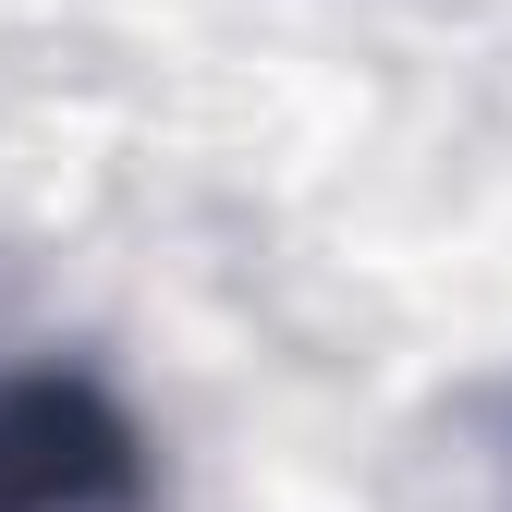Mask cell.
Instances as JSON below:
<instances>
[{
  "label": "cell",
  "instance_id": "obj_1",
  "mask_svg": "<svg viewBox=\"0 0 512 512\" xmlns=\"http://www.w3.org/2000/svg\"><path fill=\"white\" fill-rule=\"evenodd\" d=\"M0 512H159V452L98 366L0 378Z\"/></svg>",
  "mask_w": 512,
  "mask_h": 512
}]
</instances>
